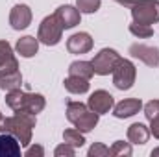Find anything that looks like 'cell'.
<instances>
[{"label": "cell", "instance_id": "1", "mask_svg": "<svg viewBox=\"0 0 159 157\" xmlns=\"http://www.w3.org/2000/svg\"><path fill=\"white\" fill-rule=\"evenodd\" d=\"M6 104L15 113L22 111V113H32V115L37 117V113H41L44 109L46 100L39 92H24L20 89H13V91H7Z\"/></svg>", "mask_w": 159, "mask_h": 157}, {"label": "cell", "instance_id": "2", "mask_svg": "<svg viewBox=\"0 0 159 157\" xmlns=\"http://www.w3.org/2000/svg\"><path fill=\"white\" fill-rule=\"evenodd\" d=\"M35 122H37V120H35V115L19 111V113H15L13 117L4 118V131L11 133V135L20 142V146H30Z\"/></svg>", "mask_w": 159, "mask_h": 157}, {"label": "cell", "instance_id": "3", "mask_svg": "<svg viewBox=\"0 0 159 157\" xmlns=\"http://www.w3.org/2000/svg\"><path fill=\"white\" fill-rule=\"evenodd\" d=\"M98 118H100V115L94 113L89 105H85L81 102H72V100L67 102V120L81 133L93 131L98 124Z\"/></svg>", "mask_w": 159, "mask_h": 157}, {"label": "cell", "instance_id": "4", "mask_svg": "<svg viewBox=\"0 0 159 157\" xmlns=\"http://www.w3.org/2000/svg\"><path fill=\"white\" fill-rule=\"evenodd\" d=\"M117 2L131 9L133 22L148 26L159 22V0H117Z\"/></svg>", "mask_w": 159, "mask_h": 157}, {"label": "cell", "instance_id": "5", "mask_svg": "<svg viewBox=\"0 0 159 157\" xmlns=\"http://www.w3.org/2000/svg\"><path fill=\"white\" fill-rule=\"evenodd\" d=\"M61 37H63V26H61L59 19L56 17V13L44 17L39 24L37 39L46 46H54V44H57L61 41Z\"/></svg>", "mask_w": 159, "mask_h": 157}, {"label": "cell", "instance_id": "6", "mask_svg": "<svg viewBox=\"0 0 159 157\" xmlns=\"http://www.w3.org/2000/svg\"><path fill=\"white\" fill-rule=\"evenodd\" d=\"M120 61V54L113 48H102L91 61L93 65V70L94 74L98 76H107V74H113L115 67L119 65Z\"/></svg>", "mask_w": 159, "mask_h": 157}, {"label": "cell", "instance_id": "7", "mask_svg": "<svg viewBox=\"0 0 159 157\" xmlns=\"http://www.w3.org/2000/svg\"><path fill=\"white\" fill-rule=\"evenodd\" d=\"M135 78H137V69H135V65H133L129 59L120 57L119 65H117L115 70H113V85H115L117 89H120V91H128V89L133 87Z\"/></svg>", "mask_w": 159, "mask_h": 157}, {"label": "cell", "instance_id": "8", "mask_svg": "<svg viewBox=\"0 0 159 157\" xmlns=\"http://www.w3.org/2000/svg\"><path fill=\"white\" fill-rule=\"evenodd\" d=\"M20 85H22V74L19 70V61L15 57L0 69V89L13 91V89H20Z\"/></svg>", "mask_w": 159, "mask_h": 157}, {"label": "cell", "instance_id": "9", "mask_svg": "<svg viewBox=\"0 0 159 157\" xmlns=\"http://www.w3.org/2000/svg\"><path fill=\"white\" fill-rule=\"evenodd\" d=\"M129 54L137 59H141L148 67H159V48L157 46H148L143 43H135L129 46Z\"/></svg>", "mask_w": 159, "mask_h": 157}, {"label": "cell", "instance_id": "10", "mask_svg": "<svg viewBox=\"0 0 159 157\" xmlns=\"http://www.w3.org/2000/svg\"><path fill=\"white\" fill-rule=\"evenodd\" d=\"M87 105H89L94 113L104 115V113H109V111L113 109V105H115V98H113L107 91L98 89V91H94V92L89 96Z\"/></svg>", "mask_w": 159, "mask_h": 157}, {"label": "cell", "instance_id": "11", "mask_svg": "<svg viewBox=\"0 0 159 157\" xmlns=\"http://www.w3.org/2000/svg\"><path fill=\"white\" fill-rule=\"evenodd\" d=\"M9 24L13 30H26L32 24V9L26 4L13 6L11 13H9Z\"/></svg>", "mask_w": 159, "mask_h": 157}, {"label": "cell", "instance_id": "12", "mask_svg": "<svg viewBox=\"0 0 159 157\" xmlns=\"http://www.w3.org/2000/svg\"><path fill=\"white\" fill-rule=\"evenodd\" d=\"M67 50L70 54H87L93 50V37L87 32H78L67 39Z\"/></svg>", "mask_w": 159, "mask_h": 157}, {"label": "cell", "instance_id": "13", "mask_svg": "<svg viewBox=\"0 0 159 157\" xmlns=\"http://www.w3.org/2000/svg\"><path fill=\"white\" fill-rule=\"evenodd\" d=\"M56 17L59 19L63 30H70V28L78 26L80 20H81V13H80V9L78 7H74V6H69V4L59 6V7L56 9Z\"/></svg>", "mask_w": 159, "mask_h": 157}, {"label": "cell", "instance_id": "14", "mask_svg": "<svg viewBox=\"0 0 159 157\" xmlns=\"http://www.w3.org/2000/svg\"><path fill=\"white\" fill-rule=\"evenodd\" d=\"M141 109H143V102L139 98H126L117 105H113V115L117 118H129L137 115Z\"/></svg>", "mask_w": 159, "mask_h": 157}, {"label": "cell", "instance_id": "15", "mask_svg": "<svg viewBox=\"0 0 159 157\" xmlns=\"http://www.w3.org/2000/svg\"><path fill=\"white\" fill-rule=\"evenodd\" d=\"M20 155V142L7 131L0 135V157H19Z\"/></svg>", "mask_w": 159, "mask_h": 157}, {"label": "cell", "instance_id": "16", "mask_svg": "<svg viewBox=\"0 0 159 157\" xmlns=\"http://www.w3.org/2000/svg\"><path fill=\"white\" fill-rule=\"evenodd\" d=\"M150 139V128H146L143 122H135L128 128V141L131 144H144Z\"/></svg>", "mask_w": 159, "mask_h": 157}, {"label": "cell", "instance_id": "17", "mask_svg": "<svg viewBox=\"0 0 159 157\" xmlns=\"http://www.w3.org/2000/svg\"><path fill=\"white\" fill-rule=\"evenodd\" d=\"M17 54H20L22 57H34L39 50V39L32 37V35H24L17 41Z\"/></svg>", "mask_w": 159, "mask_h": 157}, {"label": "cell", "instance_id": "18", "mask_svg": "<svg viewBox=\"0 0 159 157\" xmlns=\"http://www.w3.org/2000/svg\"><path fill=\"white\" fill-rule=\"evenodd\" d=\"M69 76H78V78L91 79L94 76L91 61H74V63H70L69 65Z\"/></svg>", "mask_w": 159, "mask_h": 157}, {"label": "cell", "instance_id": "19", "mask_svg": "<svg viewBox=\"0 0 159 157\" xmlns=\"http://www.w3.org/2000/svg\"><path fill=\"white\" fill-rule=\"evenodd\" d=\"M63 85L72 94H85L89 91V79L78 78V76H69V78L63 81Z\"/></svg>", "mask_w": 159, "mask_h": 157}, {"label": "cell", "instance_id": "20", "mask_svg": "<svg viewBox=\"0 0 159 157\" xmlns=\"http://www.w3.org/2000/svg\"><path fill=\"white\" fill-rule=\"evenodd\" d=\"M63 141L67 142V144H70V146H74V148H81L83 144H85V137H83V133L80 131V129H65L63 131Z\"/></svg>", "mask_w": 159, "mask_h": 157}, {"label": "cell", "instance_id": "21", "mask_svg": "<svg viewBox=\"0 0 159 157\" xmlns=\"http://www.w3.org/2000/svg\"><path fill=\"white\" fill-rule=\"evenodd\" d=\"M129 32H131L135 37H139V39H148V37L154 35V28H152V26H148V24H139V22H131V24H129Z\"/></svg>", "mask_w": 159, "mask_h": 157}, {"label": "cell", "instance_id": "22", "mask_svg": "<svg viewBox=\"0 0 159 157\" xmlns=\"http://www.w3.org/2000/svg\"><path fill=\"white\" fill-rule=\"evenodd\" d=\"M131 142H124V141H115L113 146L109 148V155L119 157V155H131Z\"/></svg>", "mask_w": 159, "mask_h": 157}, {"label": "cell", "instance_id": "23", "mask_svg": "<svg viewBox=\"0 0 159 157\" xmlns=\"http://www.w3.org/2000/svg\"><path fill=\"white\" fill-rule=\"evenodd\" d=\"M102 0H76V7L80 13H96L100 9Z\"/></svg>", "mask_w": 159, "mask_h": 157}, {"label": "cell", "instance_id": "24", "mask_svg": "<svg viewBox=\"0 0 159 157\" xmlns=\"http://www.w3.org/2000/svg\"><path fill=\"white\" fill-rule=\"evenodd\" d=\"M11 59H15L11 44H9L7 41H0V69H2L6 63H9Z\"/></svg>", "mask_w": 159, "mask_h": 157}, {"label": "cell", "instance_id": "25", "mask_svg": "<svg viewBox=\"0 0 159 157\" xmlns=\"http://www.w3.org/2000/svg\"><path fill=\"white\" fill-rule=\"evenodd\" d=\"M87 155L89 157H106V155H109V148L106 144H102V142H93V146L89 148Z\"/></svg>", "mask_w": 159, "mask_h": 157}, {"label": "cell", "instance_id": "26", "mask_svg": "<svg viewBox=\"0 0 159 157\" xmlns=\"http://www.w3.org/2000/svg\"><path fill=\"white\" fill-rule=\"evenodd\" d=\"M156 115H159V100H150L144 105V117L148 120H152Z\"/></svg>", "mask_w": 159, "mask_h": 157}, {"label": "cell", "instance_id": "27", "mask_svg": "<svg viewBox=\"0 0 159 157\" xmlns=\"http://www.w3.org/2000/svg\"><path fill=\"white\" fill-rule=\"evenodd\" d=\"M56 157H63V155H69V157H72L74 154H76V148L74 146H70V144H67V142H63L61 146H57L56 148Z\"/></svg>", "mask_w": 159, "mask_h": 157}, {"label": "cell", "instance_id": "28", "mask_svg": "<svg viewBox=\"0 0 159 157\" xmlns=\"http://www.w3.org/2000/svg\"><path fill=\"white\" fill-rule=\"evenodd\" d=\"M148 122H150V135H154L156 139H159V115H156Z\"/></svg>", "mask_w": 159, "mask_h": 157}, {"label": "cell", "instance_id": "29", "mask_svg": "<svg viewBox=\"0 0 159 157\" xmlns=\"http://www.w3.org/2000/svg\"><path fill=\"white\" fill-rule=\"evenodd\" d=\"M34 155H44V150H43V146H30L28 150H26V157H34Z\"/></svg>", "mask_w": 159, "mask_h": 157}, {"label": "cell", "instance_id": "30", "mask_svg": "<svg viewBox=\"0 0 159 157\" xmlns=\"http://www.w3.org/2000/svg\"><path fill=\"white\" fill-rule=\"evenodd\" d=\"M0 131H4V117H2V113H0Z\"/></svg>", "mask_w": 159, "mask_h": 157}, {"label": "cell", "instance_id": "31", "mask_svg": "<svg viewBox=\"0 0 159 157\" xmlns=\"http://www.w3.org/2000/svg\"><path fill=\"white\" fill-rule=\"evenodd\" d=\"M152 155H159V148H156V150H152Z\"/></svg>", "mask_w": 159, "mask_h": 157}]
</instances>
